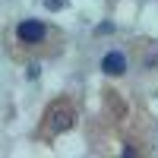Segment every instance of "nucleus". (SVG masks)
<instances>
[{
    "label": "nucleus",
    "mask_w": 158,
    "mask_h": 158,
    "mask_svg": "<svg viewBox=\"0 0 158 158\" xmlns=\"http://www.w3.org/2000/svg\"><path fill=\"white\" fill-rule=\"evenodd\" d=\"M101 70L108 76H123L127 73V57L120 54V51H108V54L101 57Z\"/></svg>",
    "instance_id": "obj_2"
},
{
    "label": "nucleus",
    "mask_w": 158,
    "mask_h": 158,
    "mask_svg": "<svg viewBox=\"0 0 158 158\" xmlns=\"http://www.w3.org/2000/svg\"><path fill=\"white\" fill-rule=\"evenodd\" d=\"M73 127V108H67V104H57L54 111H51V130L54 133H63V130Z\"/></svg>",
    "instance_id": "obj_3"
},
{
    "label": "nucleus",
    "mask_w": 158,
    "mask_h": 158,
    "mask_svg": "<svg viewBox=\"0 0 158 158\" xmlns=\"http://www.w3.org/2000/svg\"><path fill=\"white\" fill-rule=\"evenodd\" d=\"M98 32H101V35H108V32H114V25H111V22H101V25H98Z\"/></svg>",
    "instance_id": "obj_5"
},
{
    "label": "nucleus",
    "mask_w": 158,
    "mask_h": 158,
    "mask_svg": "<svg viewBox=\"0 0 158 158\" xmlns=\"http://www.w3.org/2000/svg\"><path fill=\"white\" fill-rule=\"evenodd\" d=\"M44 6H48V10H63V6H67V0H44Z\"/></svg>",
    "instance_id": "obj_4"
},
{
    "label": "nucleus",
    "mask_w": 158,
    "mask_h": 158,
    "mask_svg": "<svg viewBox=\"0 0 158 158\" xmlns=\"http://www.w3.org/2000/svg\"><path fill=\"white\" fill-rule=\"evenodd\" d=\"M44 35H48V29H44L41 19H22L16 25V38H19L22 44H41Z\"/></svg>",
    "instance_id": "obj_1"
}]
</instances>
